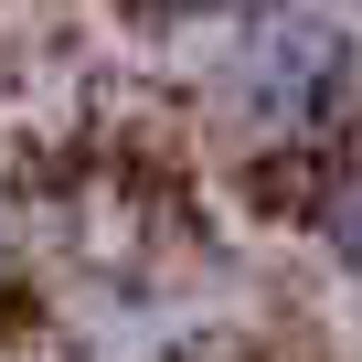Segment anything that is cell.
Here are the masks:
<instances>
[{"label": "cell", "mask_w": 362, "mask_h": 362, "mask_svg": "<svg viewBox=\"0 0 362 362\" xmlns=\"http://www.w3.org/2000/svg\"><path fill=\"white\" fill-rule=\"evenodd\" d=\"M320 235L341 245V267H362V139L320 170Z\"/></svg>", "instance_id": "cell-2"}, {"label": "cell", "mask_w": 362, "mask_h": 362, "mask_svg": "<svg viewBox=\"0 0 362 362\" xmlns=\"http://www.w3.org/2000/svg\"><path fill=\"white\" fill-rule=\"evenodd\" d=\"M0 298H11V245H0Z\"/></svg>", "instance_id": "cell-4"}, {"label": "cell", "mask_w": 362, "mask_h": 362, "mask_svg": "<svg viewBox=\"0 0 362 362\" xmlns=\"http://www.w3.org/2000/svg\"><path fill=\"white\" fill-rule=\"evenodd\" d=\"M139 22H170V33H203V22H245V11H267V0H128Z\"/></svg>", "instance_id": "cell-3"}, {"label": "cell", "mask_w": 362, "mask_h": 362, "mask_svg": "<svg viewBox=\"0 0 362 362\" xmlns=\"http://www.w3.org/2000/svg\"><path fill=\"white\" fill-rule=\"evenodd\" d=\"M351 86H362L351 33L330 11H277V0L235 22V43L214 64V96H224L235 139H256V149H320V139H341Z\"/></svg>", "instance_id": "cell-1"}]
</instances>
